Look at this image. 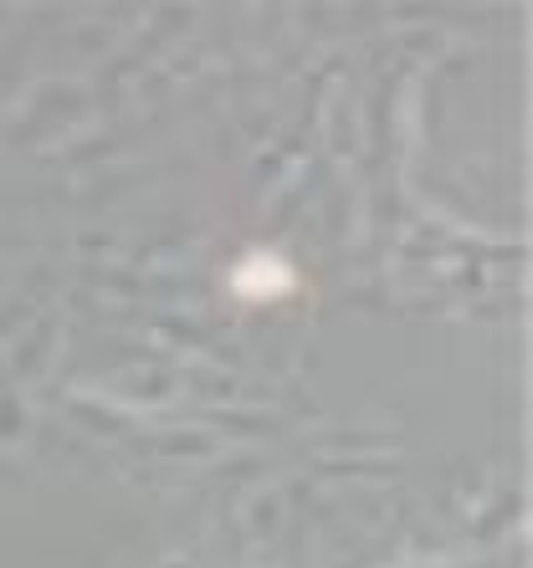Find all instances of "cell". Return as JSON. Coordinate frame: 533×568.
Instances as JSON below:
<instances>
[{
	"instance_id": "cell-1",
	"label": "cell",
	"mask_w": 533,
	"mask_h": 568,
	"mask_svg": "<svg viewBox=\"0 0 533 568\" xmlns=\"http://www.w3.org/2000/svg\"><path fill=\"white\" fill-rule=\"evenodd\" d=\"M231 287H237L241 297H278V292L293 287V272H288L282 262H272V256H252V262L237 266Z\"/></svg>"
}]
</instances>
